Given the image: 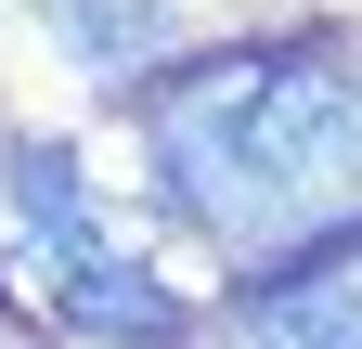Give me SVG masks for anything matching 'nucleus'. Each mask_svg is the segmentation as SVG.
<instances>
[{
  "instance_id": "nucleus-4",
  "label": "nucleus",
  "mask_w": 362,
  "mask_h": 349,
  "mask_svg": "<svg viewBox=\"0 0 362 349\" xmlns=\"http://www.w3.org/2000/svg\"><path fill=\"white\" fill-rule=\"evenodd\" d=\"M39 13H52V26H65V39H78L104 78H129V65L168 39V13H156V0H39Z\"/></svg>"
},
{
  "instance_id": "nucleus-2",
  "label": "nucleus",
  "mask_w": 362,
  "mask_h": 349,
  "mask_svg": "<svg viewBox=\"0 0 362 349\" xmlns=\"http://www.w3.org/2000/svg\"><path fill=\"white\" fill-rule=\"evenodd\" d=\"M13 272L52 297L78 336H129V349H168L181 336V297L156 285V259L104 220V194L78 182L65 143H26L13 155Z\"/></svg>"
},
{
  "instance_id": "nucleus-1",
  "label": "nucleus",
  "mask_w": 362,
  "mask_h": 349,
  "mask_svg": "<svg viewBox=\"0 0 362 349\" xmlns=\"http://www.w3.org/2000/svg\"><path fill=\"white\" fill-rule=\"evenodd\" d=\"M156 182L233 259H285L362 220V65L337 52H220L143 104Z\"/></svg>"
},
{
  "instance_id": "nucleus-3",
  "label": "nucleus",
  "mask_w": 362,
  "mask_h": 349,
  "mask_svg": "<svg viewBox=\"0 0 362 349\" xmlns=\"http://www.w3.org/2000/svg\"><path fill=\"white\" fill-rule=\"evenodd\" d=\"M259 349H362V220L324 233L285 285H259Z\"/></svg>"
}]
</instances>
